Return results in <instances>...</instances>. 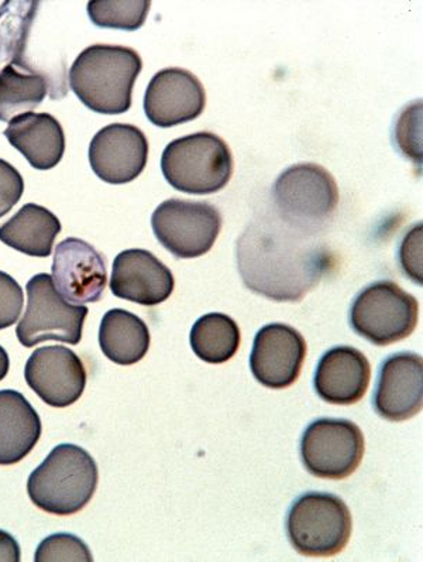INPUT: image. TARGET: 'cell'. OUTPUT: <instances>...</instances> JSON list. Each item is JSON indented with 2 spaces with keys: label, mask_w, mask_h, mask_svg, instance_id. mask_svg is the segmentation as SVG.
Masks as SVG:
<instances>
[{
  "label": "cell",
  "mask_w": 423,
  "mask_h": 562,
  "mask_svg": "<svg viewBox=\"0 0 423 562\" xmlns=\"http://www.w3.org/2000/svg\"><path fill=\"white\" fill-rule=\"evenodd\" d=\"M3 135L36 170L54 169L66 151L61 123L50 113L27 112L13 117Z\"/></svg>",
  "instance_id": "cell-19"
},
{
  "label": "cell",
  "mask_w": 423,
  "mask_h": 562,
  "mask_svg": "<svg viewBox=\"0 0 423 562\" xmlns=\"http://www.w3.org/2000/svg\"><path fill=\"white\" fill-rule=\"evenodd\" d=\"M353 331L377 347L403 341L420 322V303L390 280L368 284L353 300Z\"/></svg>",
  "instance_id": "cell-6"
},
{
  "label": "cell",
  "mask_w": 423,
  "mask_h": 562,
  "mask_svg": "<svg viewBox=\"0 0 423 562\" xmlns=\"http://www.w3.org/2000/svg\"><path fill=\"white\" fill-rule=\"evenodd\" d=\"M100 471L95 460L76 443H60L28 476L27 495L44 512L71 516L91 502Z\"/></svg>",
  "instance_id": "cell-3"
},
{
  "label": "cell",
  "mask_w": 423,
  "mask_h": 562,
  "mask_svg": "<svg viewBox=\"0 0 423 562\" xmlns=\"http://www.w3.org/2000/svg\"><path fill=\"white\" fill-rule=\"evenodd\" d=\"M24 303L23 289L11 274L0 271V329L16 324Z\"/></svg>",
  "instance_id": "cell-29"
},
{
  "label": "cell",
  "mask_w": 423,
  "mask_h": 562,
  "mask_svg": "<svg viewBox=\"0 0 423 562\" xmlns=\"http://www.w3.org/2000/svg\"><path fill=\"white\" fill-rule=\"evenodd\" d=\"M93 560L90 547L80 537L68 535V532H57L48 536L37 547L34 561L36 562H68Z\"/></svg>",
  "instance_id": "cell-27"
},
{
  "label": "cell",
  "mask_w": 423,
  "mask_h": 562,
  "mask_svg": "<svg viewBox=\"0 0 423 562\" xmlns=\"http://www.w3.org/2000/svg\"><path fill=\"white\" fill-rule=\"evenodd\" d=\"M9 368H11V361H9L7 349L0 347V382L8 376Z\"/></svg>",
  "instance_id": "cell-33"
},
{
  "label": "cell",
  "mask_w": 423,
  "mask_h": 562,
  "mask_svg": "<svg viewBox=\"0 0 423 562\" xmlns=\"http://www.w3.org/2000/svg\"><path fill=\"white\" fill-rule=\"evenodd\" d=\"M398 258L403 273L422 285V224L413 226L402 239Z\"/></svg>",
  "instance_id": "cell-30"
},
{
  "label": "cell",
  "mask_w": 423,
  "mask_h": 562,
  "mask_svg": "<svg viewBox=\"0 0 423 562\" xmlns=\"http://www.w3.org/2000/svg\"><path fill=\"white\" fill-rule=\"evenodd\" d=\"M190 342L192 351L206 363H225L238 353L242 334L238 323L229 315L209 313L194 324Z\"/></svg>",
  "instance_id": "cell-23"
},
{
  "label": "cell",
  "mask_w": 423,
  "mask_h": 562,
  "mask_svg": "<svg viewBox=\"0 0 423 562\" xmlns=\"http://www.w3.org/2000/svg\"><path fill=\"white\" fill-rule=\"evenodd\" d=\"M172 271L149 250L122 251L113 261L111 290L117 299L155 307L174 292Z\"/></svg>",
  "instance_id": "cell-17"
},
{
  "label": "cell",
  "mask_w": 423,
  "mask_h": 562,
  "mask_svg": "<svg viewBox=\"0 0 423 562\" xmlns=\"http://www.w3.org/2000/svg\"><path fill=\"white\" fill-rule=\"evenodd\" d=\"M275 210L283 220L319 229L339 204V187L331 172L315 162L288 167L273 187Z\"/></svg>",
  "instance_id": "cell-8"
},
{
  "label": "cell",
  "mask_w": 423,
  "mask_h": 562,
  "mask_svg": "<svg viewBox=\"0 0 423 562\" xmlns=\"http://www.w3.org/2000/svg\"><path fill=\"white\" fill-rule=\"evenodd\" d=\"M26 313L16 328V337L23 347L33 348L46 341L81 342L90 310L68 303L47 273L34 276L26 285Z\"/></svg>",
  "instance_id": "cell-7"
},
{
  "label": "cell",
  "mask_w": 423,
  "mask_h": 562,
  "mask_svg": "<svg viewBox=\"0 0 423 562\" xmlns=\"http://www.w3.org/2000/svg\"><path fill=\"white\" fill-rule=\"evenodd\" d=\"M233 155L222 137L198 132L180 137L165 147L161 171L175 190L209 195L224 190L233 176Z\"/></svg>",
  "instance_id": "cell-4"
},
{
  "label": "cell",
  "mask_w": 423,
  "mask_h": 562,
  "mask_svg": "<svg viewBox=\"0 0 423 562\" xmlns=\"http://www.w3.org/2000/svg\"><path fill=\"white\" fill-rule=\"evenodd\" d=\"M42 420L22 393L0 391V465L21 462L42 437Z\"/></svg>",
  "instance_id": "cell-20"
},
{
  "label": "cell",
  "mask_w": 423,
  "mask_h": 562,
  "mask_svg": "<svg viewBox=\"0 0 423 562\" xmlns=\"http://www.w3.org/2000/svg\"><path fill=\"white\" fill-rule=\"evenodd\" d=\"M371 381V364L353 347H334L319 359L313 387L323 402L352 406L362 401Z\"/></svg>",
  "instance_id": "cell-18"
},
{
  "label": "cell",
  "mask_w": 423,
  "mask_h": 562,
  "mask_svg": "<svg viewBox=\"0 0 423 562\" xmlns=\"http://www.w3.org/2000/svg\"><path fill=\"white\" fill-rule=\"evenodd\" d=\"M157 240L179 259L208 254L222 229V214L208 202L171 199L151 216Z\"/></svg>",
  "instance_id": "cell-9"
},
{
  "label": "cell",
  "mask_w": 423,
  "mask_h": 562,
  "mask_svg": "<svg viewBox=\"0 0 423 562\" xmlns=\"http://www.w3.org/2000/svg\"><path fill=\"white\" fill-rule=\"evenodd\" d=\"M52 278L57 292L71 304L98 303L105 293V258L88 241L68 238L54 255Z\"/></svg>",
  "instance_id": "cell-14"
},
{
  "label": "cell",
  "mask_w": 423,
  "mask_h": 562,
  "mask_svg": "<svg viewBox=\"0 0 423 562\" xmlns=\"http://www.w3.org/2000/svg\"><path fill=\"white\" fill-rule=\"evenodd\" d=\"M285 530L299 554L333 557L346 549L351 541V510L332 493L308 492L293 503Z\"/></svg>",
  "instance_id": "cell-5"
},
{
  "label": "cell",
  "mask_w": 423,
  "mask_h": 562,
  "mask_svg": "<svg viewBox=\"0 0 423 562\" xmlns=\"http://www.w3.org/2000/svg\"><path fill=\"white\" fill-rule=\"evenodd\" d=\"M149 327L137 315L115 308L103 315L100 327V345L110 361L122 367L140 362L149 352Z\"/></svg>",
  "instance_id": "cell-22"
},
{
  "label": "cell",
  "mask_w": 423,
  "mask_h": 562,
  "mask_svg": "<svg viewBox=\"0 0 423 562\" xmlns=\"http://www.w3.org/2000/svg\"><path fill=\"white\" fill-rule=\"evenodd\" d=\"M24 379L44 403L64 408L80 401L87 386V369L72 349L56 345L31 355Z\"/></svg>",
  "instance_id": "cell-11"
},
{
  "label": "cell",
  "mask_w": 423,
  "mask_h": 562,
  "mask_svg": "<svg viewBox=\"0 0 423 562\" xmlns=\"http://www.w3.org/2000/svg\"><path fill=\"white\" fill-rule=\"evenodd\" d=\"M396 143L402 155L416 165L422 161V103L415 102L402 111L396 126Z\"/></svg>",
  "instance_id": "cell-28"
},
{
  "label": "cell",
  "mask_w": 423,
  "mask_h": 562,
  "mask_svg": "<svg viewBox=\"0 0 423 562\" xmlns=\"http://www.w3.org/2000/svg\"><path fill=\"white\" fill-rule=\"evenodd\" d=\"M150 8L147 0H93L88 3V16L98 27L135 32L145 24Z\"/></svg>",
  "instance_id": "cell-26"
},
{
  "label": "cell",
  "mask_w": 423,
  "mask_h": 562,
  "mask_svg": "<svg viewBox=\"0 0 423 562\" xmlns=\"http://www.w3.org/2000/svg\"><path fill=\"white\" fill-rule=\"evenodd\" d=\"M61 229L60 220L52 211L42 205L26 204L0 226V240L33 258H48Z\"/></svg>",
  "instance_id": "cell-21"
},
{
  "label": "cell",
  "mask_w": 423,
  "mask_h": 562,
  "mask_svg": "<svg viewBox=\"0 0 423 562\" xmlns=\"http://www.w3.org/2000/svg\"><path fill=\"white\" fill-rule=\"evenodd\" d=\"M206 93L202 82L184 68H165L147 87L145 113L152 125L169 130L191 122L204 113Z\"/></svg>",
  "instance_id": "cell-13"
},
{
  "label": "cell",
  "mask_w": 423,
  "mask_h": 562,
  "mask_svg": "<svg viewBox=\"0 0 423 562\" xmlns=\"http://www.w3.org/2000/svg\"><path fill=\"white\" fill-rule=\"evenodd\" d=\"M21 546L8 531L0 530V562L21 561Z\"/></svg>",
  "instance_id": "cell-32"
},
{
  "label": "cell",
  "mask_w": 423,
  "mask_h": 562,
  "mask_svg": "<svg viewBox=\"0 0 423 562\" xmlns=\"http://www.w3.org/2000/svg\"><path fill=\"white\" fill-rule=\"evenodd\" d=\"M374 412L388 422H405L422 412L421 355L400 352L382 362L373 396Z\"/></svg>",
  "instance_id": "cell-16"
},
{
  "label": "cell",
  "mask_w": 423,
  "mask_h": 562,
  "mask_svg": "<svg viewBox=\"0 0 423 562\" xmlns=\"http://www.w3.org/2000/svg\"><path fill=\"white\" fill-rule=\"evenodd\" d=\"M142 70L130 47L93 44L70 68V87L88 108L102 115H122L132 108L133 87Z\"/></svg>",
  "instance_id": "cell-2"
},
{
  "label": "cell",
  "mask_w": 423,
  "mask_h": 562,
  "mask_svg": "<svg viewBox=\"0 0 423 562\" xmlns=\"http://www.w3.org/2000/svg\"><path fill=\"white\" fill-rule=\"evenodd\" d=\"M48 80L44 74L19 71L8 64L0 70V121L11 122L23 112L36 110L46 100Z\"/></svg>",
  "instance_id": "cell-24"
},
{
  "label": "cell",
  "mask_w": 423,
  "mask_h": 562,
  "mask_svg": "<svg viewBox=\"0 0 423 562\" xmlns=\"http://www.w3.org/2000/svg\"><path fill=\"white\" fill-rule=\"evenodd\" d=\"M307 342L302 334L287 324L264 325L255 334L250 369L255 381L270 389H287L298 381Z\"/></svg>",
  "instance_id": "cell-12"
},
{
  "label": "cell",
  "mask_w": 423,
  "mask_h": 562,
  "mask_svg": "<svg viewBox=\"0 0 423 562\" xmlns=\"http://www.w3.org/2000/svg\"><path fill=\"white\" fill-rule=\"evenodd\" d=\"M38 2H7L0 9V63L9 61L24 71H34L23 54Z\"/></svg>",
  "instance_id": "cell-25"
},
{
  "label": "cell",
  "mask_w": 423,
  "mask_h": 562,
  "mask_svg": "<svg viewBox=\"0 0 423 562\" xmlns=\"http://www.w3.org/2000/svg\"><path fill=\"white\" fill-rule=\"evenodd\" d=\"M88 156L91 169L102 181L127 184L146 169L149 140L139 127L113 123L93 136Z\"/></svg>",
  "instance_id": "cell-15"
},
{
  "label": "cell",
  "mask_w": 423,
  "mask_h": 562,
  "mask_svg": "<svg viewBox=\"0 0 423 562\" xmlns=\"http://www.w3.org/2000/svg\"><path fill=\"white\" fill-rule=\"evenodd\" d=\"M245 288L279 303H297L332 269L318 229L295 225L275 212L255 218L236 248Z\"/></svg>",
  "instance_id": "cell-1"
},
{
  "label": "cell",
  "mask_w": 423,
  "mask_h": 562,
  "mask_svg": "<svg viewBox=\"0 0 423 562\" xmlns=\"http://www.w3.org/2000/svg\"><path fill=\"white\" fill-rule=\"evenodd\" d=\"M364 451L361 427L344 418H319L301 438L305 470L321 480H346L361 467Z\"/></svg>",
  "instance_id": "cell-10"
},
{
  "label": "cell",
  "mask_w": 423,
  "mask_h": 562,
  "mask_svg": "<svg viewBox=\"0 0 423 562\" xmlns=\"http://www.w3.org/2000/svg\"><path fill=\"white\" fill-rule=\"evenodd\" d=\"M24 181L11 162L0 159V218L21 201Z\"/></svg>",
  "instance_id": "cell-31"
}]
</instances>
